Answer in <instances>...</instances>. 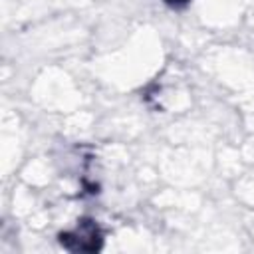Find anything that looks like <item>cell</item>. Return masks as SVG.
Segmentation results:
<instances>
[{"instance_id": "6da1fadb", "label": "cell", "mask_w": 254, "mask_h": 254, "mask_svg": "<svg viewBox=\"0 0 254 254\" xmlns=\"http://www.w3.org/2000/svg\"><path fill=\"white\" fill-rule=\"evenodd\" d=\"M62 244H65L71 250H97L99 248L97 228L89 222H81L77 234H62Z\"/></svg>"}, {"instance_id": "7a4b0ae2", "label": "cell", "mask_w": 254, "mask_h": 254, "mask_svg": "<svg viewBox=\"0 0 254 254\" xmlns=\"http://www.w3.org/2000/svg\"><path fill=\"white\" fill-rule=\"evenodd\" d=\"M169 4H173V6H179V4H185L187 0H167Z\"/></svg>"}]
</instances>
